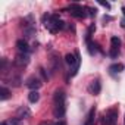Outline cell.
Listing matches in <instances>:
<instances>
[{
	"label": "cell",
	"mask_w": 125,
	"mask_h": 125,
	"mask_svg": "<svg viewBox=\"0 0 125 125\" xmlns=\"http://www.w3.org/2000/svg\"><path fill=\"white\" fill-rule=\"evenodd\" d=\"M16 47H18V50L21 53H27L28 52V43L25 40H18L16 41Z\"/></svg>",
	"instance_id": "9"
},
{
	"label": "cell",
	"mask_w": 125,
	"mask_h": 125,
	"mask_svg": "<svg viewBox=\"0 0 125 125\" xmlns=\"http://www.w3.org/2000/svg\"><path fill=\"white\" fill-rule=\"evenodd\" d=\"M9 122V125H21V119H10V121H8Z\"/></svg>",
	"instance_id": "18"
},
{
	"label": "cell",
	"mask_w": 125,
	"mask_h": 125,
	"mask_svg": "<svg viewBox=\"0 0 125 125\" xmlns=\"http://www.w3.org/2000/svg\"><path fill=\"white\" fill-rule=\"evenodd\" d=\"M40 74H41V77H43L44 80H47V74H46V71H44L43 68H40Z\"/></svg>",
	"instance_id": "21"
},
{
	"label": "cell",
	"mask_w": 125,
	"mask_h": 125,
	"mask_svg": "<svg viewBox=\"0 0 125 125\" xmlns=\"http://www.w3.org/2000/svg\"><path fill=\"white\" fill-rule=\"evenodd\" d=\"M9 96H10V91L8 88H5V87L0 88V100H6Z\"/></svg>",
	"instance_id": "13"
},
{
	"label": "cell",
	"mask_w": 125,
	"mask_h": 125,
	"mask_svg": "<svg viewBox=\"0 0 125 125\" xmlns=\"http://www.w3.org/2000/svg\"><path fill=\"white\" fill-rule=\"evenodd\" d=\"M40 125H54L52 121H43V122H40Z\"/></svg>",
	"instance_id": "22"
},
{
	"label": "cell",
	"mask_w": 125,
	"mask_h": 125,
	"mask_svg": "<svg viewBox=\"0 0 125 125\" xmlns=\"http://www.w3.org/2000/svg\"><path fill=\"white\" fill-rule=\"evenodd\" d=\"M54 125H66V122H65V121H59V122H56Z\"/></svg>",
	"instance_id": "23"
},
{
	"label": "cell",
	"mask_w": 125,
	"mask_h": 125,
	"mask_svg": "<svg viewBox=\"0 0 125 125\" xmlns=\"http://www.w3.org/2000/svg\"><path fill=\"white\" fill-rule=\"evenodd\" d=\"M2 125H9V122H2Z\"/></svg>",
	"instance_id": "24"
},
{
	"label": "cell",
	"mask_w": 125,
	"mask_h": 125,
	"mask_svg": "<svg viewBox=\"0 0 125 125\" xmlns=\"http://www.w3.org/2000/svg\"><path fill=\"white\" fill-rule=\"evenodd\" d=\"M94 113H96V107H91L88 115H87V121L84 125H93V121H94Z\"/></svg>",
	"instance_id": "11"
},
{
	"label": "cell",
	"mask_w": 125,
	"mask_h": 125,
	"mask_svg": "<svg viewBox=\"0 0 125 125\" xmlns=\"http://www.w3.org/2000/svg\"><path fill=\"white\" fill-rule=\"evenodd\" d=\"M56 118H62L65 115V91L63 90H56L54 91V110Z\"/></svg>",
	"instance_id": "1"
},
{
	"label": "cell",
	"mask_w": 125,
	"mask_h": 125,
	"mask_svg": "<svg viewBox=\"0 0 125 125\" xmlns=\"http://www.w3.org/2000/svg\"><path fill=\"white\" fill-rule=\"evenodd\" d=\"M100 90H102V85H100V83H99V80H96V81H93L90 85H88V91L91 93V94H99L100 93Z\"/></svg>",
	"instance_id": "7"
},
{
	"label": "cell",
	"mask_w": 125,
	"mask_h": 125,
	"mask_svg": "<svg viewBox=\"0 0 125 125\" xmlns=\"http://www.w3.org/2000/svg\"><path fill=\"white\" fill-rule=\"evenodd\" d=\"M46 28H49L52 32H57L59 30L63 28V22L59 19L57 15H52V16H50V21L46 24Z\"/></svg>",
	"instance_id": "2"
},
{
	"label": "cell",
	"mask_w": 125,
	"mask_h": 125,
	"mask_svg": "<svg viewBox=\"0 0 125 125\" xmlns=\"http://www.w3.org/2000/svg\"><path fill=\"white\" fill-rule=\"evenodd\" d=\"M65 62H66L68 65H71V66H72V65L75 66V65H77V56H75V54L68 53V54L65 56Z\"/></svg>",
	"instance_id": "10"
},
{
	"label": "cell",
	"mask_w": 125,
	"mask_h": 125,
	"mask_svg": "<svg viewBox=\"0 0 125 125\" xmlns=\"http://www.w3.org/2000/svg\"><path fill=\"white\" fill-rule=\"evenodd\" d=\"M109 54H110V57H113V59H115V57L119 54V49H113V47H112V49H110V52H109Z\"/></svg>",
	"instance_id": "16"
},
{
	"label": "cell",
	"mask_w": 125,
	"mask_h": 125,
	"mask_svg": "<svg viewBox=\"0 0 125 125\" xmlns=\"http://www.w3.org/2000/svg\"><path fill=\"white\" fill-rule=\"evenodd\" d=\"M94 30H96V27H94V24H91V25H90V28H88V32H87V38H90V37H91V34L94 32Z\"/></svg>",
	"instance_id": "17"
},
{
	"label": "cell",
	"mask_w": 125,
	"mask_h": 125,
	"mask_svg": "<svg viewBox=\"0 0 125 125\" xmlns=\"http://www.w3.org/2000/svg\"><path fill=\"white\" fill-rule=\"evenodd\" d=\"M99 3H100V5H102V6H104V8H107V9H109V8H110V5H109V3H107V2H103V0H99Z\"/></svg>",
	"instance_id": "20"
},
{
	"label": "cell",
	"mask_w": 125,
	"mask_h": 125,
	"mask_svg": "<svg viewBox=\"0 0 125 125\" xmlns=\"http://www.w3.org/2000/svg\"><path fill=\"white\" fill-rule=\"evenodd\" d=\"M41 85H43V83H41L35 75H32V77H30V78L27 80V87H28V88H31L32 91H37Z\"/></svg>",
	"instance_id": "5"
},
{
	"label": "cell",
	"mask_w": 125,
	"mask_h": 125,
	"mask_svg": "<svg viewBox=\"0 0 125 125\" xmlns=\"http://www.w3.org/2000/svg\"><path fill=\"white\" fill-rule=\"evenodd\" d=\"M30 115H31V112H30V109H28V107H25V106H21V107L16 110V118H18V119L28 118Z\"/></svg>",
	"instance_id": "8"
},
{
	"label": "cell",
	"mask_w": 125,
	"mask_h": 125,
	"mask_svg": "<svg viewBox=\"0 0 125 125\" xmlns=\"http://www.w3.org/2000/svg\"><path fill=\"white\" fill-rule=\"evenodd\" d=\"M124 125H125V124H124Z\"/></svg>",
	"instance_id": "26"
},
{
	"label": "cell",
	"mask_w": 125,
	"mask_h": 125,
	"mask_svg": "<svg viewBox=\"0 0 125 125\" xmlns=\"http://www.w3.org/2000/svg\"><path fill=\"white\" fill-rule=\"evenodd\" d=\"M38 99H40V94H38L37 91H31V93L28 94V100H30L31 103H37Z\"/></svg>",
	"instance_id": "12"
},
{
	"label": "cell",
	"mask_w": 125,
	"mask_h": 125,
	"mask_svg": "<svg viewBox=\"0 0 125 125\" xmlns=\"http://www.w3.org/2000/svg\"><path fill=\"white\" fill-rule=\"evenodd\" d=\"M109 69H110L112 72H121V71H124V65H122V63H113Z\"/></svg>",
	"instance_id": "14"
},
{
	"label": "cell",
	"mask_w": 125,
	"mask_h": 125,
	"mask_svg": "<svg viewBox=\"0 0 125 125\" xmlns=\"http://www.w3.org/2000/svg\"><path fill=\"white\" fill-rule=\"evenodd\" d=\"M110 44H112L113 49H119V46H121V40H119L118 37H112V38H110Z\"/></svg>",
	"instance_id": "15"
},
{
	"label": "cell",
	"mask_w": 125,
	"mask_h": 125,
	"mask_svg": "<svg viewBox=\"0 0 125 125\" xmlns=\"http://www.w3.org/2000/svg\"><path fill=\"white\" fill-rule=\"evenodd\" d=\"M106 118L109 121V125H115L116 121H118V106H112L110 109H107Z\"/></svg>",
	"instance_id": "3"
},
{
	"label": "cell",
	"mask_w": 125,
	"mask_h": 125,
	"mask_svg": "<svg viewBox=\"0 0 125 125\" xmlns=\"http://www.w3.org/2000/svg\"><path fill=\"white\" fill-rule=\"evenodd\" d=\"M16 65H19V66H25V65H28V62H30V57L25 54V53H19L18 56H16Z\"/></svg>",
	"instance_id": "6"
},
{
	"label": "cell",
	"mask_w": 125,
	"mask_h": 125,
	"mask_svg": "<svg viewBox=\"0 0 125 125\" xmlns=\"http://www.w3.org/2000/svg\"><path fill=\"white\" fill-rule=\"evenodd\" d=\"M69 10H71V15L75 16V18H85V12H84V8L80 6V5H71L69 6Z\"/></svg>",
	"instance_id": "4"
},
{
	"label": "cell",
	"mask_w": 125,
	"mask_h": 125,
	"mask_svg": "<svg viewBox=\"0 0 125 125\" xmlns=\"http://www.w3.org/2000/svg\"><path fill=\"white\" fill-rule=\"evenodd\" d=\"M122 12H124V15H125V6H124V8H122Z\"/></svg>",
	"instance_id": "25"
},
{
	"label": "cell",
	"mask_w": 125,
	"mask_h": 125,
	"mask_svg": "<svg viewBox=\"0 0 125 125\" xmlns=\"http://www.w3.org/2000/svg\"><path fill=\"white\" fill-rule=\"evenodd\" d=\"M87 10L90 12V16H94V15H96V12H97V10H96V9H93V8H87Z\"/></svg>",
	"instance_id": "19"
}]
</instances>
